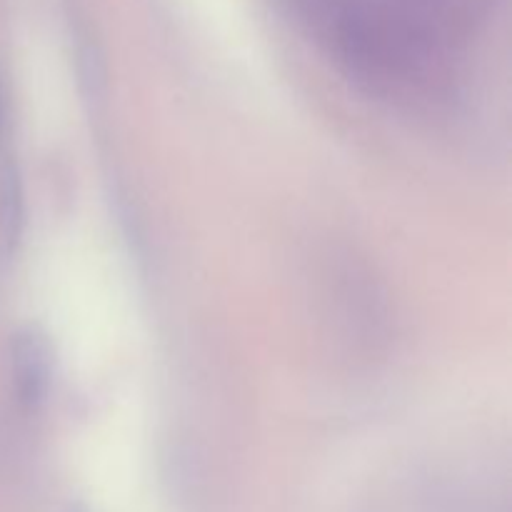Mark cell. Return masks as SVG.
<instances>
[{"label": "cell", "instance_id": "3957f363", "mask_svg": "<svg viewBox=\"0 0 512 512\" xmlns=\"http://www.w3.org/2000/svg\"><path fill=\"white\" fill-rule=\"evenodd\" d=\"M10 125H13V118H10V90L8 80H5L3 70H0V163L8 158Z\"/></svg>", "mask_w": 512, "mask_h": 512}, {"label": "cell", "instance_id": "6da1fadb", "mask_svg": "<svg viewBox=\"0 0 512 512\" xmlns=\"http://www.w3.org/2000/svg\"><path fill=\"white\" fill-rule=\"evenodd\" d=\"M8 368L13 395L23 410H38L45 403L53 380V350L48 338L33 328L10 338Z\"/></svg>", "mask_w": 512, "mask_h": 512}, {"label": "cell", "instance_id": "7a4b0ae2", "mask_svg": "<svg viewBox=\"0 0 512 512\" xmlns=\"http://www.w3.org/2000/svg\"><path fill=\"white\" fill-rule=\"evenodd\" d=\"M25 185L18 165L10 158L0 163V255L18 253L25 235Z\"/></svg>", "mask_w": 512, "mask_h": 512}]
</instances>
